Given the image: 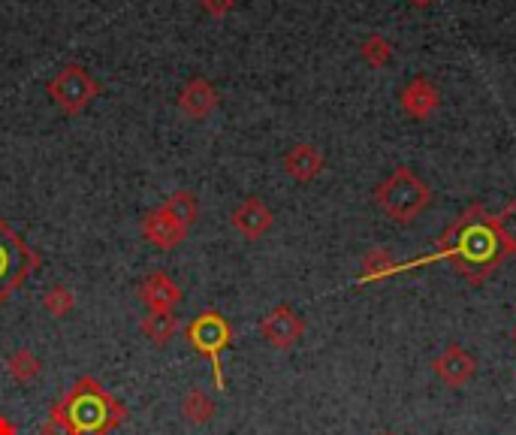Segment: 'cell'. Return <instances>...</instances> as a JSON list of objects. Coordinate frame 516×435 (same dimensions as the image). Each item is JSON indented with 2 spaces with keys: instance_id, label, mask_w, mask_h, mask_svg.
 Segmentation results:
<instances>
[{
  "instance_id": "6da1fadb",
  "label": "cell",
  "mask_w": 516,
  "mask_h": 435,
  "mask_svg": "<svg viewBox=\"0 0 516 435\" xmlns=\"http://www.w3.org/2000/svg\"><path fill=\"white\" fill-rule=\"evenodd\" d=\"M507 251L492 227V215L486 212L483 203H471L435 242V251L408 263H399V272L417 269V266H429L438 260H450L453 269L471 281V284H483L501 263H504Z\"/></svg>"
},
{
  "instance_id": "7a4b0ae2",
  "label": "cell",
  "mask_w": 516,
  "mask_h": 435,
  "mask_svg": "<svg viewBox=\"0 0 516 435\" xmlns=\"http://www.w3.org/2000/svg\"><path fill=\"white\" fill-rule=\"evenodd\" d=\"M70 429V435H109L127 420V408L97 378L82 375L52 408Z\"/></svg>"
},
{
  "instance_id": "3957f363",
  "label": "cell",
  "mask_w": 516,
  "mask_h": 435,
  "mask_svg": "<svg viewBox=\"0 0 516 435\" xmlns=\"http://www.w3.org/2000/svg\"><path fill=\"white\" fill-rule=\"evenodd\" d=\"M375 203L381 206V212L390 218V221H399V224H411L417 215H423L432 203V188L417 179L414 170L408 167H399L393 170L378 188H375Z\"/></svg>"
},
{
  "instance_id": "277c9868",
  "label": "cell",
  "mask_w": 516,
  "mask_h": 435,
  "mask_svg": "<svg viewBox=\"0 0 516 435\" xmlns=\"http://www.w3.org/2000/svg\"><path fill=\"white\" fill-rule=\"evenodd\" d=\"M40 269L37 251L0 218V306Z\"/></svg>"
},
{
  "instance_id": "5b68a950",
  "label": "cell",
  "mask_w": 516,
  "mask_h": 435,
  "mask_svg": "<svg viewBox=\"0 0 516 435\" xmlns=\"http://www.w3.org/2000/svg\"><path fill=\"white\" fill-rule=\"evenodd\" d=\"M185 336L191 342V348H197L209 363H212V378H215V387L218 390H227V378H224V351L233 345V327L224 315H218L215 309H206L200 312L188 327H185Z\"/></svg>"
},
{
  "instance_id": "8992f818",
  "label": "cell",
  "mask_w": 516,
  "mask_h": 435,
  "mask_svg": "<svg viewBox=\"0 0 516 435\" xmlns=\"http://www.w3.org/2000/svg\"><path fill=\"white\" fill-rule=\"evenodd\" d=\"M305 333V321L302 315H296L290 306H275L263 321H260V336L278 348V351H290Z\"/></svg>"
},
{
  "instance_id": "52a82bcc",
  "label": "cell",
  "mask_w": 516,
  "mask_h": 435,
  "mask_svg": "<svg viewBox=\"0 0 516 435\" xmlns=\"http://www.w3.org/2000/svg\"><path fill=\"white\" fill-rule=\"evenodd\" d=\"M94 91H97V85H94V82L88 79V73L79 70V67L64 70V73L52 82V94H55V100H58L67 112H79V109L94 97Z\"/></svg>"
},
{
  "instance_id": "ba28073f",
  "label": "cell",
  "mask_w": 516,
  "mask_h": 435,
  "mask_svg": "<svg viewBox=\"0 0 516 435\" xmlns=\"http://www.w3.org/2000/svg\"><path fill=\"white\" fill-rule=\"evenodd\" d=\"M432 369H435L438 381H444L447 387H462V384H468L471 375L477 372V360H474L462 345H447V348L435 357Z\"/></svg>"
},
{
  "instance_id": "9c48e42d",
  "label": "cell",
  "mask_w": 516,
  "mask_h": 435,
  "mask_svg": "<svg viewBox=\"0 0 516 435\" xmlns=\"http://www.w3.org/2000/svg\"><path fill=\"white\" fill-rule=\"evenodd\" d=\"M399 103H402V112H405V115H411V118H417V121H426L429 115L438 112V106H441V91H438L426 76H417V79H411V82L402 88Z\"/></svg>"
},
{
  "instance_id": "30bf717a",
  "label": "cell",
  "mask_w": 516,
  "mask_h": 435,
  "mask_svg": "<svg viewBox=\"0 0 516 435\" xmlns=\"http://www.w3.org/2000/svg\"><path fill=\"white\" fill-rule=\"evenodd\" d=\"M139 300L151 312H172V309H176L185 300V294H182V287L172 281L166 272H151L142 281V287H139Z\"/></svg>"
},
{
  "instance_id": "8fae6325",
  "label": "cell",
  "mask_w": 516,
  "mask_h": 435,
  "mask_svg": "<svg viewBox=\"0 0 516 435\" xmlns=\"http://www.w3.org/2000/svg\"><path fill=\"white\" fill-rule=\"evenodd\" d=\"M142 233L148 236V242H154L157 248H176L179 242H185V236H188V227L182 224V221H176L172 218L163 206L160 209H151V212H145V218H142Z\"/></svg>"
},
{
  "instance_id": "7c38bea8",
  "label": "cell",
  "mask_w": 516,
  "mask_h": 435,
  "mask_svg": "<svg viewBox=\"0 0 516 435\" xmlns=\"http://www.w3.org/2000/svg\"><path fill=\"white\" fill-rule=\"evenodd\" d=\"M284 170L296 182H314L320 176V170H323V155L308 142L293 145V149L287 152V158H284Z\"/></svg>"
},
{
  "instance_id": "4fadbf2b",
  "label": "cell",
  "mask_w": 516,
  "mask_h": 435,
  "mask_svg": "<svg viewBox=\"0 0 516 435\" xmlns=\"http://www.w3.org/2000/svg\"><path fill=\"white\" fill-rule=\"evenodd\" d=\"M233 224H236V230H239L242 236L260 239V236L272 227V212H269L257 197H251V200H245V203L233 212Z\"/></svg>"
},
{
  "instance_id": "5bb4252c",
  "label": "cell",
  "mask_w": 516,
  "mask_h": 435,
  "mask_svg": "<svg viewBox=\"0 0 516 435\" xmlns=\"http://www.w3.org/2000/svg\"><path fill=\"white\" fill-rule=\"evenodd\" d=\"M139 330L145 333V339H151L154 345H166L169 339H176V333L182 330V321L176 312H148L139 324Z\"/></svg>"
},
{
  "instance_id": "9a60e30c",
  "label": "cell",
  "mask_w": 516,
  "mask_h": 435,
  "mask_svg": "<svg viewBox=\"0 0 516 435\" xmlns=\"http://www.w3.org/2000/svg\"><path fill=\"white\" fill-rule=\"evenodd\" d=\"M215 411H218V405H215V399H212L206 390H188L185 399H182V414H185V420L194 423V426L209 423V420L215 417Z\"/></svg>"
},
{
  "instance_id": "2e32d148",
  "label": "cell",
  "mask_w": 516,
  "mask_h": 435,
  "mask_svg": "<svg viewBox=\"0 0 516 435\" xmlns=\"http://www.w3.org/2000/svg\"><path fill=\"white\" fill-rule=\"evenodd\" d=\"M399 269V260H393V254L387 248H375L366 254L363 260V275H360V284H372V281H381V278H390L396 275Z\"/></svg>"
},
{
  "instance_id": "e0dca14e",
  "label": "cell",
  "mask_w": 516,
  "mask_h": 435,
  "mask_svg": "<svg viewBox=\"0 0 516 435\" xmlns=\"http://www.w3.org/2000/svg\"><path fill=\"white\" fill-rule=\"evenodd\" d=\"M40 369H43L40 357L34 351H28V348H19V351H13L7 357V372L13 375L16 384H31L40 375Z\"/></svg>"
},
{
  "instance_id": "ac0fdd59",
  "label": "cell",
  "mask_w": 516,
  "mask_h": 435,
  "mask_svg": "<svg viewBox=\"0 0 516 435\" xmlns=\"http://www.w3.org/2000/svg\"><path fill=\"white\" fill-rule=\"evenodd\" d=\"M492 227H495L507 257L516 254V200H510L498 215H492Z\"/></svg>"
},
{
  "instance_id": "d6986e66",
  "label": "cell",
  "mask_w": 516,
  "mask_h": 435,
  "mask_svg": "<svg viewBox=\"0 0 516 435\" xmlns=\"http://www.w3.org/2000/svg\"><path fill=\"white\" fill-rule=\"evenodd\" d=\"M215 103H218L215 91H212L209 85H203V82H197L194 88H188L185 97H182V109H185L188 115H194V118H203L206 112H212Z\"/></svg>"
},
{
  "instance_id": "ffe728a7",
  "label": "cell",
  "mask_w": 516,
  "mask_h": 435,
  "mask_svg": "<svg viewBox=\"0 0 516 435\" xmlns=\"http://www.w3.org/2000/svg\"><path fill=\"white\" fill-rule=\"evenodd\" d=\"M360 55H363V61H366L369 67L381 70V67H387V64L393 61V43H390L387 37H381V34H372V37L360 46Z\"/></svg>"
},
{
  "instance_id": "44dd1931",
  "label": "cell",
  "mask_w": 516,
  "mask_h": 435,
  "mask_svg": "<svg viewBox=\"0 0 516 435\" xmlns=\"http://www.w3.org/2000/svg\"><path fill=\"white\" fill-rule=\"evenodd\" d=\"M73 306H76V297H73V290L64 287V284L52 287L49 294L43 297V309H46L52 318H67V315L73 312Z\"/></svg>"
},
{
  "instance_id": "7402d4cb",
  "label": "cell",
  "mask_w": 516,
  "mask_h": 435,
  "mask_svg": "<svg viewBox=\"0 0 516 435\" xmlns=\"http://www.w3.org/2000/svg\"><path fill=\"white\" fill-rule=\"evenodd\" d=\"M163 209L176 218V221H182L185 227L197 218V200H194V194H188V191H179V194H172L166 203H163Z\"/></svg>"
},
{
  "instance_id": "603a6c76",
  "label": "cell",
  "mask_w": 516,
  "mask_h": 435,
  "mask_svg": "<svg viewBox=\"0 0 516 435\" xmlns=\"http://www.w3.org/2000/svg\"><path fill=\"white\" fill-rule=\"evenodd\" d=\"M40 435H70V429H67V423L55 411H49V420L40 426Z\"/></svg>"
},
{
  "instance_id": "cb8c5ba5",
  "label": "cell",
  "mask_w": 516,
  "mask_h": 435,
  "mask_svg": "<svg viewBox=\"0 0 516 435\" xmlns=\"http://www.w3.org/2000/svg\"><path fill=\"white\" fill-rule=\"evenodd\" d=\"M0 435H16V426L10 417H0Z\"/></svg>"
},
{
  "instance_id": "d4e9b609",
  "label": "cell",
  "mask_w": 516,
  "mask_h": 435,
  "mask_svg": "<svg viewBox=\"0 0 516 435\" xmlns=\"http://www.w3.org/2000/svg\"><path fill=\"white\" fill-rule=\"evenodd\" d=\"M411 7H417V10H429V7H435L438 0H408Z\"/></svg>"
},
{
  "instance_id": "484cf974",
  "label": "cell",
  "mask_w": 516,
  "mask_h": 435,
  "mask_svg": "<svg viewBox=\"0 0 516 435\" xmlns=\"http://www.w3.org/2000/svg\"><path fill=\"white\" fill-rule=\"evenodd\" d=\"M381 435H396V432H381Z\"/></svg>"
},
{
  "instance_id": "4316f807",
  "label": "cell",
  "mask_w": 516,
  "mask_h": 435,
  "mask_svg": "<svg viewBox=\"0 0 516 435\" xmlns=\"http://www.w3.org/2000/svg\"><path fill=\"white\" fill-rule=\"evenodd\" d=\"M513 336H516V333H513Z\"/></svg>"
}]
</instances>
